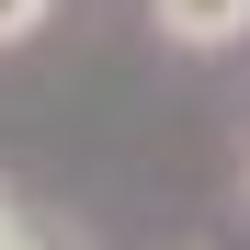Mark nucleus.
Returning <instances> with one entry per match:
<instances>
[{
	"instance_id": "nucleus-1",
	"label": "nucleus",
	"mask_w": 250,
	"mask_h": 250,
	"mask_svg": "<svg viewBox=\"0 0 250 250\" xmlns=\"http://www.w3.org/2000/svg\"><path fill=\"white\" fill-rule=\"evenodd\" d=\"M159 34H171V46H239L250 0H159Z\"/></svg>"
},
{
	"instance_id": "nucleus-3",
	"label": "nucleus",
	"mask_w": 250,
	"mask_h": 250,
	"mask_svg": "<svg viewBox=\"0 0 250 250\" xmlns=\"http://www.w3.org/2000/svg\"><path fill=\"white\" fill-rule=\"evenodd\" d=\"M0 250H23V228H12V205H0Z\"/></svg>"
},
{
	"instance_id": "nucleus-2",
	"label": "nucleus",
	"mask_w": 250,
	"mask_h": 250,
	"mask_svg": "<svg viewBox=\"0 0 250 250\" xmlns=\"http://www.w3.org/2000/svg\"><path fill=\"white\" fill-rule=\"evenodd\" d=\"M34 23H46V0H0V46H23Z\"/></svg>"
}]
</instances>
